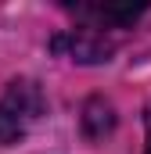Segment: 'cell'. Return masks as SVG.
Returning a JSON list of instances; mask_svg holds the SVG:
<instances>
[{
  "mask_svg": "<svg viewBox=\"0 0 151 154\" xmlns=\"http://www.w3.org/2000/svg\"><path fill=\"white\" fill-rule=\"evenodd\" d=\"M144 154H151V104L144 111Z\"/></svg>",
  "mask_w": 151,
  "mask_h": 154,
  "instance_id": "obj_3",
  "label": "cell"
},
{
  "mask_svg": "<svg viewBox=\"0 0 151 154\" xmlns=\"http://www.w3.org/2000/svg\"><path fill=\"white\" fill-rule=\"evenodd\" d=\"M43 111H47V100L40 86L33 79H14L0 97V143H18L22 136H29Z\"/></svg>",
  "mask_w": 151,
  "mask_h": 154,
  "instance_id": "obj_1",
  "label": "cell"
},
{
  "mask_svg": "<svg viewBox=\"0 0 151 154\" xmlns=\"http://www.w3.org/2000/svg\"><path fill=\"white\" fill-rule=\"evenodd\" d=\"M69 11L86 18V29L101 32V29H122V25L137 22L144 4H69Z\"/></svg>",
  "mask_w": 151,
  "mask_h": 154,
  "instance_id": "obj_2",
  "label": "cell"
}]
</instances>
